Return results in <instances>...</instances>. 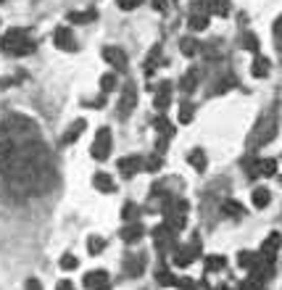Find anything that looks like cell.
Segmentation results:
<instances>
[{
  "label": "cell",
  "instance_id": "6da1fadb",
  "mask_svg": "<svg viewBox=\"0 0 282 290\" xmlns=\"http://www.w3.org/2000/svg\"><path fill=\"white\" fill-rule=\"evenodd\" d=\"M48 174L50 161L37 124L21 114H6L0 121V177L13 188L35 193Z\"/></svg>",
  "mask_w": 282,
  "mask_h": 290
},
{
  "label": "cell",
  "instance_id": "7a4b0ae2",
  "mask_svg": "<svg viewBox=\"0 0 282 290\" xmlns=\"http://www.w3.org/2000/svg\"><path fill=\"white\" fill-rule=\"evenodd\" d=\"M0 50L8 56H27L35 50V40H29L24 29H8L3 40H0Z\"/></svg>",
  "mask_w": 282,
  "mask_h": 290
},
{
  "label": "cell",
  "instance_id": "3957f363",
  "mask_svg": "<svg viewBox=\"0 0 282 290\" xmlns=\"http://www.w3.org/2000/svg\"><path fill=\"white\" fill-rule=\"evenodd\" d=\"M90 153H92V159H98V161H106L108 159V153H111V129H106V127L98 129L95 143H92Z\"/></svg>",
  "mask_w": 282,
  "mask_h": 290
},
{
  "label": "cell",
  "instance_id": "277c9868",
  "mask_svg": "<svg viewBox=\"0 0 282 290\" xmlns=\"http://www.w3.org/2000/svg\"><path fill=\"white\" fill-rule=\"evenodd\" d=\"M153 243H156V248H159V251H171V248L177 251V235H174V230H171L169 224L156 227V230H153Z\"/></svg>",
  "mask_w": 282,
  "mask_h": 290
},
{
  "label": "cell",
  "instance_id": "5b68a950",
  "mask_svg": "<svg viewBox=\"0 0 282 290\" xmlns=\"http://www.w3.org/2000/svg\"><path fill=\"white\" fill-rule=\"evenodd\" d=\"M135 106H137V87L132 82H127L121 90V98H119V116L127 119L135 111Z\"/></svg>",
  "mask_w": 282,
  "mask_h": 290
},
{
  "label": "cell",
  "instance_id": "8992f818",
  "mask_svg": "<svg viewBox=\"0 0 282 290\" xmlns=\"http://www.w3.org/2000/svg\"><path fill=\"white\" fill-rule=\"evenodd\" d=\"M248 177H272L277 172V161L274 159H261V161H253L245 166Z\"/></svg>",
  "mask_w": 282,
  "mask_h": 290
},
{
  "label": "cell",
  "instance_id": "52a82bcc",
  "mask_svg": "<svg viewBox=\"0 0 282 290\" xmlns=\"http://www.w3.org/2000/svg\"><path fill=\"white\" fill-rule=\"evenodd\" d=\"M53 42H56L58 50H66V53H74V50H76V40H74V35H71L69 27H58L56 35H53Z\"/></svg>",
  "mask_w": 282,
  "mask_h": 290
},
{
  "label": "cell",
  "instance_id": "ba28073f",
  "mask_svg": "<svg viewBox=\"0 0 282 290\" xmlns=\"http://www.w3.org/2000/svg\"><path fill=\"white\" fill-rule=\"evenodd\" d=\"M209 6L206 3H203V0H200V3H195L193 6V13H190V29H195V32H200V29H206L209 27Z\"/></svg>",
  "mask_w": 282,
  "mask_h": 290
},
{
  "label": "cell",
  "instance_id": "9c48e42d",
  "mask_svg": "<svg viewBox=\"0 0 282 290\" xmlns=\"http://www.w3.org/2000/svg\"><path fill=\"white\" fill-rule=\"evenodd\" d=\"M279 243H282V238H279V232H272L269 238L264 240V246H261V251H259V256L264 258L266 264H272L274 261V256H277V248H279Z\"/></svg>",
  "mask_w": 282,
  "mask_h": 290
},
{
  "label": "cell",
  "instance_id": "30bf717a",
  "mask_svg": "<svg viewBox=\"0 0 282 290\" xmlns=\"http://www.w3.org/2000/svg\"><path fill=\"white\" fill-rule=\"evenodd\" d=\"M103 58L111 64L114 69H127V53H124L121 48H114V45H108V48H103Z\"/></svg>",
  "mask_w": 282,
  "mask_h": 290
},
{
  "label": "cell",
  "instance_id": "8fae6325",
  "mask_svg": "<svg viewBox=\"0 0 282 290\" xmlns=\"http://www.w3.org/2000/svg\"><path fill=\"white\" fill-rule=\"evenodd\" d=\"M140 169H143V159H140V156H127V159H121V161H119V172H121L124 179L135 177Z\"/></svg>",
  "mask_w": 282,
  "mask_h": 290
},
{
  "label": "cell",
  "instance_id": "7c38bea8",
  "mask_svg": "<svg viewBox=\"0 0 282 290\" xmlns=\"http://www.w3.org/2000/svg\"><path fill=\"white\" fill-rule=\"evenodd\" d=\"M195 256H198V240L193 243V248H177L174 264H177V267H190V264L195 261Z\"/></svg>",
  "mask_w": 282,
  "mask_h": 290
},
{
  "label": "cell",
  "instance_id": "4fadbf2b",
  "mask_svg": "<svg viewBox=\"0 0 282 290\" xmlns=\"http://www.w3.org/2000/svg\"><path fill=\"white\" fill-rule=\"evenodd\" d=\"M106 282H108V274H106L103 269H92V272H87V274H85V280H82V285L90 287V290L103 287Z\"/></svg>",
  "mask_w": 282,
  "mask_h": 290
},
{
  "label": "cell",
  "instance_id": "5bb4252c",
  "mask_svg": "<svg viewBox=\"0 0 282 290\" xmlns=\"http://www.w3.org/2000/svg\"><path fill=\"white\" fill-rule=\"evenodd\" d=\"M169 103H171V82H164V85L159 87V93H156V98H153V106H156L159 111H166Z\"/></svg>",
  "mask_w": 282,
  "mask_h": 290
},
{
  "label": "cell",
  "instance_id": "9a60e30c",
  "mask_svg": "<svg viewBox=\"0 0 282 290\" xmlns=\"http://www.w3.org/2000/svg\"><path fill=\"white\" fill-rule=\"evenodd\" d=\"M143 235H145V227L137 224V222H130V224L121 230V240H124V243H137Z\"/></svg>",
  "mask_w": 282,
  "mask_h": 290
},
{
  "label": "cell",
  "instance_id": "2e32d148",
  "mask_svg": "<svg viewBox=\"0 0 282 290\" xmlns=\"http://www.w3.org/2000/svg\"><path fill=\"white\" fill-rule=\"evenodd\" d=\"M274 135V124H272V121H269V124H266V121H264V124L253 132V145H250V148H259L261 143H266V140H269V137Z\"/></svg>",
  "mask_w": 282,
  "mask_h": 290
},
{
  "label": "cell",
  "instance_id": "e0dca14e",
  "mask_svg": "<svg viewBox=\"0 0 282 290\" xmlns=\"http://www.w3.org/2000/svg\"><path fill=\"white\" fill-rule=\"evenodd\" d=\"M159 64H164V61H161V45H153L148 58H145V74H148V77L156 71V66H159Z\"/></svg>",
  "mask_w": 282,
  "mask_h": 290
},
{
  "label": "cell",
  "instance_id": "ac0fdd59",
  "mask_svg": "<svg viewBox=\"0 0 282 290\" xmlns=\"http://www.w3.org/2000/svg\"><path fill=\"white\" fill-rule=\"evenodd\" d=\"M143 269H145V256H143V253H135V256L127 258V272H130V277H137Z\"/></svg>",
  "mask_w": 282,
  "mask_h": 290
},
{
  "label": "cell",
  "instance_id": "d6986e66",
  "mask_svg": "<svg viewBox=\"0 0 282 290\" xmlns=\"http://www.w3.org/2000/svg\"><path fill=\"white\" fill-rule=\"evenodd\" d=\"M85 124H87V121H85V119H80V121H74V124H71V127L66 129V135H64V137H61V143H66V145H69V143H74V140H76V137H80V135L85 132Z\"/></svg>",
  "mask_w": 282,
  "mask_h": 290
},
{
  "label": "cell",
  "instance_id": "ffe728a7",
  "mask_svg": "<svg viewBox=\"0 0 282 290\" xmlns=\"http://www.w3.org/2000/svg\"><path fill=\"white\" fill-rule=\"evenodd\" d=\"M92 185H95L100 193H114V179L108 177L106 172H98L95 177H92Z\"/></svg>",
  "mask_w": 282,
  "mask_h": 290
},
{
  "label": "cell",
  "instance_id": "44dd1931",
  "mask_svg": "<svg viewBox=\"0 0 282 290\" xmlns=\"http://www.w3.org/2000/svg\"><path fill=\"white\" fill-rule=\"evenodd\" d=\"M187 161H190V166L195 172H203L206 169V150H200V148H195L190 156H187Z\"/></svg>",
  "mask_w": 282,
  "mask_h": 290
},
{
  "label": "cell",
  "instance_id": "7402d4cb",
  "mask_svg": "<svg viewBox=\"0 0 282 290\" xmlns=\"http://www.w3.org/2000/svg\"><path fill=\"white\" fill-rule=\"evenodd\" d=\"M95 16H98L95 11H71V13H69V21H71V24H90Z\"/></svg>",
  "mask_w": 282,
  "mask_h": 290
},
{
  "label": "cell",
  "instance_id": "603a6c76",
  "mask_svg": "<svg viewBox=\"0 0 282 290\" xmlns=\"http://www.w3.org/2000/svg\"><path fill=\"white\" fill-rule=\"evenodd\" d=\"M195 87H198V69H190V71H187L185 77H182V93L190 95Z\"/></svg>",
  "mask_w": 282,
  "mask_h": 290
},
{
  "label": "cell",
  "instance_id": "cb8c5ba5",
  "mask_svg": "<svg viewBox=\"0 0 282 290\" xmlns=\"http://www.w3.org/2000/svg\"><path fill=\"white\" fill-rule=\"evenodd\" d=\"M250 74H253V77H266V74H269V61L259 56L253 61V66H250Z\"/></svg>",
  "mask_w": 282,
  "mask_h": 290
},
{
  "label": "cell",
  "instance_id": "d4e9b609",
  "mask_svg": "<svg viewBox=\"0 0 282 290\" xmlns=\"http://www.w3.org/2000/svg\"><path fill=\"white\" fill-rule=\"evenodd\" d=\"M269 201H272V195H269V190H266V188H256L253 190V206L256 208H264Z\"/></svg>",
  "mask_w": 282,
  "mask_h": 290
},
{
  "label": "cell",
  "instance_id": "484cf974",
  "mask_svg": "<svg viewBox=\"0 0 282 290\" xmlns=\"http://www.w3.org/2000/svg\"><path fill=\"white\" fill-rule=\"evenodd\" d=\"M198 48H200V45H198V40H195V37H185V40L180 42V50H182L185 56H195V53H198Z\"/></svg>",
  "mask_w": 282,
  "mask_h": 290
},
{
  "label": "cell",
  "instance_id": "4316f807",
  "mask_svg": "<svg viewBox=\"0 0 282 290\" xmlns=\"http://www.w3.org/2000/svg\"><path fill=\"white\" fill-rule=\"evenodd\" d=\"M153 124H156V129H159L164 137H171V135H174V127H171V121H169L166 116H159V119L153 121Z\"/></svg>",
  "mask_w": 282,
  "mask_h": 290
},
{
  "label": "cell",
  "instance_id": "83f0119b",
  "mask_svg": "<svg viewBox=\"0 0 282 290\" xmlns=\"http://www.w3.org/2000/svg\"><path fill=\"white\" fill-rule=\"evenodd\" d=\"M121 219L127 222V224H130V222H137V219H140V208H137L135 203H127V206L121 208Z\"/></svg>",
  "mask_w": 282,
  "mask_h": 290
},
{
  "label": "cell",
  "instance_id": "f1b7e54d",
  "mask_svg": "<svg viewBox=\"0 0 282 290\" xmlns=\"http://www.w3.org/2000/svg\"><path fill=\"white\" fill-rule=\"evenodd\" d=\"M227 267V258L224 256H209L206 258V272H219Z\"/></svg>",
  "mask_w": 282,
  "mask_h": 290
},
{
  "label": "cell",
  "instance_id": "f546056e",
  "mask_svg": "<svg viewBox=\"0 0 282 290\" xmlns=\"http://www.w3.org/2000/svg\"><path fill=\"white\" fill-rule=\"evenodd\" d=\"M87 248H90L92 256H98V253H103V248H106V240H103L100 235H92V238L87 240Z\"/></svg>",
  "mask_w": 282,
  "mask_h": 290
},
{
  "label": "cell",
  "instance_id": "4dcf8cb0",
  "mask_svg": "<svg viewBox=\"0 0 282 290\" xmlns=\"http://www.w3.org/2000/svg\"><path fill=\"white\" fill-rule=\"evenodd\" d=\"M156 280H159V285H166V287H169V285H177L174 274H171V272H169L166 267H161L159 272H156Z\"/></svg>",
  "mask_w": 282,
  "mask_h": 290
},
{
  "label": "cell",
  "instance_id": "1f68e13d",
  "mask_svg": "<svg viewBox=\"0 0 282 290\" xmlns=\"http://www.w3.org/2000/svg\"><path fill=\"white\" fill-rule=\"evenodd\" d=\"M193 116H195V106H193V103H182V109H180V121H182V124H190Z\"/></svg>",
  "mask_w": 282,
  "mask_h": 290
},
{
  "label": "cell",
  "instance_id": "d6a6232c",
  "mask_svg": "<svg viewBox=\"0 0 282 290\" xmlns=\"http://www.w3.org/2000/svg\"><path fill=\"white\" fill-rule=\"evenodd\" d=\"M161 164H164V156H161V153H153L150 159L143 161V166H145L148 172H159V169H161Z\"/></svg>",
  "mask_w": 282,
  "mask_h": 290
},
{
  "label": "cell",
  "instance_id": "836d02e7",
  "mask_svg": "<svg viewBox=\"0 0 282 290\" xmlns=\"http://www.w3.org/2000/svg\"><path fill=\"white\" fill-rule=\"evenodd\" d=\"M238 261H240V267H248V269H253L256 267V261H259V253H240L238 256Z\"/></svg>",
  "mask_w": 282,
  "mask_h": 290
},
{
  "label": "cell",
  "instance_id": "e575fe53",
  "mask_svg": "<svg viewBox=\"0 0 282 290\" xmlns=\"http://www.w3.org/2000/svg\"><path fill=\"white\" fill-rule=\"evenodd\" d=\"M243 48L250 50V53H256V50H259V37H256L253 32H248V35L243 37Z\"/></svg>",
  "mask_w": 282,
  "mask_h": 290
},
{
  "label": "cell",
  "instance_id": "d590c367",
  "mask_svg": "<svg viewBox=\"0 0 282 290\" xmlns=\"http://www.w3.org/2000/svg\"><path fill=\"white\" fill-rule=\"evenodd\" d=\"M100 87H103V93H111V90L116 87V77H114V74H103V77H100Z\"/></svg>",
  "mask_w": 282,
  "mask_h": 290
},
{
  "label": "cell",
  "instance_id": "8d00e7d4",
  "mask_svg": "<svg viewBox=\"0 0 282 290\" xmlns=\"http://www.w3.org/2000/svg\"><path fill=\"white\" fill-rule=\"evenodd\" d=\"M224 214H229V217H240V214H243V206H240L238 201H227V203H224Z\"/></svg>",
  "mask_w": 282,
  "mask_h": 290
},
{
  "label": "cell",
  "instance_id": "74e56055",
  "mask_svg": "<svg viewBox=\"0 0 282 290\" xmlns=\"http://www.w3.org/2000/svg\"><path fill=\"white\" fill-rule=\"evenodd\" d=\"M211 13H216V16H227V13H229V3H227V0H219V3L211 6Z\"/></svg>",
  "mask_w": 282,
  "mask_h": 290
},
{
  "label": "cell",
  "instance_id": "f35d334b",
  "mask_svg": "<svg viewBox=\"0 0 282 290\" xmlns=\"http://www.w3.org/2000/svg\"><path fill=\"white\" fill-rule=\"evenodd\" d=\"M61 267H64V269H76V267H80V258L71 256V253H66L64 258H61Z\"/></svg>",
  "mask_w": 282,
  "mask_h": 290
},
{
  "label": "cell",
  "instance_id": "ab89813d",
  "mask_svg": "<svg viewBox=\"0 0 282 290\" xmlns=\"http://www.w3.org/2000/svg\"><path fill=\"white\" fill-rule=\"evenodd\" d=\"M274 40H277V48L282 50V16L274 21Z\"/></svg>",
  "mask_w": 282,
  "mask_h": 290
},
{
  "label": "cell",
  "instance_id": "60d3db41",
  "mask_svg": "<svg viewBox=\"0 0 282 290\" xmlns=\"http://www.w3.org/2000/svg\"><path fill=\"white\" fill-rule=\"evenodd\" d=\"M143 0H119V8H124V11H132V8H137Z\"/></svg>",
  "mask_w": 282,
  "mask_h": 290
},
{
  "label": "cell",
  "instance_id": "b9f144b4",
  "mask_svg": "<svg viewBox=\"0 0 282 290\" xmlns=\"http://www.w3.org/2000/svg\"><path fill=\"white\" fill-rule=\"evenodd\" d=\"M153 8L156 11H166L169 8V0H153Z\"/></svg>",
  "mask_w": 282,
  "mask_h": 290
},
{
  "label": "cell",
  "instance_id": "7bdbcfd3",
  "mask_svg": "<svg viewBox=\"0 0 282 290\" xmlns=\"http://www.w3.org/2000/svg\"><path fill=\"white\" fill-rule=\"evenodd\" d=\"M103 103H106V98L100 95V98H95V100H90L87 106H92V109H103Z\"/></svg>",
  "mask_w": 282,
  "mask_h": 290
},
{
  "label": "cell",
  "instance_id": "ee69618b",
  "mask_svg": "<svg viewBox=\"0 0 282 290\" xmlns=\"http://www.w3.org/2000/svg\"><path fill=\"white\" fill-rule=\"evenodd\" d=\"M27 290H42V285L37 280H27Z\"/></svg>",
  "mask_w": 282,
  "mask_h": 290
},
{
  "label": "cell",
  "instance_id": "f6af8a7d",
  "mask_svg": "<svg viewBox=\"0 0 282 290\" xmlns=\"http://www.w3.org/2000/svg\"><path fill=\"white\" fill-rule=\"evenodd\" d=\"M58 290H74V285H71L69 280H61V282H58Z\"/></svg>",
  "mask_w": 282,
  "mask_h": 290
},
{
  "label": "cell",
  "instance_id": "bcb514c9",
  "mask_svg": "<svg viewBox=\"0 0 282 290\" xmlns=\"http://www.w3.org/2000/svg\"><path fill=\"white\" fill-rule=\"evenodd\" d=\"M203 3H206V6H209V11H211V6H214V3H219V0H203Z\"/></svg>",
  "mask_w": 282,
  "mask_h": 290
},
{
  "label": "cell",
  "instance_id": "7dc6e473",
  "mask_svg": "<svg viewBox=\"0 0 282 290\" xmlns=\"http://www.w3.org/2000/svg\"><path fill=\"white\" fill-rule=\"evenodd\" d=\"M0 3H3V0H0Z\"/></svg>",
  "mask_w": 282,
  "mask_h": 290
}]
</instances>
